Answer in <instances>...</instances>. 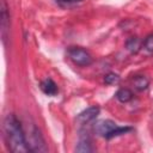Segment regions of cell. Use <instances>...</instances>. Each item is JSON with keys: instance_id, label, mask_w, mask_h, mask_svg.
I'll return each instance as SVG.
<instances>
[{"instance_id": "cell-11", "label": "cell", "mask_w": 153, "mask_h": 153, "mask_svg": "<svg viewBox=\"0 0 153 153\" xmlns=\"http://www.w3.org/2000/svg\"><path fill=\"white\" fill-rule=\"evenodd\" d=\"M104 81L108 85H115V84H117L120 81V76L117 74H115V73H109V74H106L104 76Z\"/></svg>"}, {"instance_id": "cell-13", "label": "cell", "mask_w": 153, "mask_h": 153, "mask_svg": "<svg viewBox=\"0 0 153 153\" xmlns=\"http://www.w3.org/2000/svg\"><path fill=\"white\" fill-rule=\"evenodd\" d=\"M59 4L61 5H69V4H73V2H76V1H80V0H56Z\"/></svg>"}, {"instance_id": "cell-4", "label": "cell", "mask_w": 153, "mask_h": 153, "mask_svg": "<svg viewBox=\"0 0 153 153\" xmlns=\"http://www.w3.org/2000/svg\"><path fill=\"white\" fill-rule=\"evenodd\" d=\"M26 142H27L29 149L32 152H45L47 151L44 140H43L39 130L35 126L29 131V139H26Z\"/></svg>"}, {"instance_id": "cell-7", "label": "cell", "mask_w": 153, "mask_h": 153, "mask_svg": "<svg viewBox=\"0 0 153 153\" xmlns=\"http://www.w3.org/2000/svg\"><path fill=\"white\" fill-rule=\"evenodd\" d=\"M75 151L76 152H82V153H87V152H92L93 151V147L91 146V141L87 136H81L80 140H79V143L78 146L75 147Z\"/></svg>"}, {"instance_id": "cell-3", "label": "cell", "mask_w": 153, "mask_h": 153, "mask_svg": "<svg viewBox=\"0 0 153 153\" xmlns=\"http://www.w3.org/2000/svg\"><path fill=\"white\" fill-rule=\"evenodd\" d=\"M68 56L69 59L76 65V66H88L92 63V57L88 54V51H86L85 49L80 48V47H72L68 50Z\"/></svg>"}, {"instance_id": "cell-1", "label": "cell", "mask_w": 153, "mask_h": 153, "mask_svg": "<svg viewBox=\"0 0 153 153\" xmlns=\"http://www.w3.org/2000/svg\"><path fill=\"white\" fill-rule=\"evenodd\" d=\"M4 135L8 148L14 153L29 152V146L26 142V136L19 120L13 115L8 114L4 121Z\"/></svg>"}, {"instance_id": "cell-12", "label": "cell", "mask_w": 153, "mask_h": 153, "mask_svg": "<svg viewBox=\"0 0 153 153\" xmlns=\"http://www.w3.org/2000/svg\"><path fill=\"white\" fill-rule=\"evenodd\" d=\"M143 45L148 51L153 53V33H151L146 37V39L143 41Z\"/></svg>"}, {"instance_id": "cell-6", "label": "cell", "mask_w": 153, "mask_h": 153, "mask_svg": "<svg viewBox=\"0 0 153 153\" xmlns=\"http://www.w3.org/2000/svg\"><path fill=\"white\" fill-rule=\"evenodd\" d=\"M39 87H41V90H42L45 94H48V96H55V94L57 93V86H56V84L54 82V80H51L50 78L44 79V80L41 82Z\"/></svg>"}, {"instance_id": "cell-9", "label": "cell", "mask_w": 153, "mask_h": 153, "mask_svg": "<svg viewBox=\"0 0 153 153\" xmlns=\"http://www.w3.org/2000/svg\"><path fill=\"white\" fill-rule=\"evenodd\" d=\"M116 98H117L120 102H122V103H127V102H129V100L133 98V93H131V91L128 90V88H121V90L117 91Z\"/></svg>"}, {"instance_id": "cell-8", "label": "cell", "mask_w": 153, "mask_h": 153, "mask_svg": "<svg viewBox=\"0 0 153 153\" xmlns=\"http://www.w3.org/2000/svg\"><path fill=\"white\" fill-rule=\"evenodd\" d=\"M126 45H127V49L130 53H137L139 49H140V47H141V41L137 37H130L127 41Z\"/></svg>"}, {"instance_id": "cell-10", "label": "cell", "mask_w": 153, "mask_h": 153, "mask_svg": "<svg viewBox=\"0 0 153 153\" xmlns=\"http://www.w3.org/2000/svg\"><path fill=\"white\" fill-rule=\"evenodd\" d=\"M133 84H134V86H135L136 90L142 91V90L147 88V86H148V80H147V78L143 76V75H137V76L134 78Z\"/></svg>"}, {"instance_id": "cell-2", "label": "cell", "mask_w": 153, "mask_h": 153, "mask_svg": "<svg viewBox=\"0 0 153 153\" xmlns=\"http://www.w3.org/2000/svg\"><path fill=\"white\" fill-rule=\"evenodd\" d=\"M130 130H131L130 127H118L111 120H102L96 122L94 124V131L105 139H112L115 136L123 135Z\"/></svg>"}, {"instance_id": "cell-5", "label": "cell", "mask_w": 153, "mask_h": 153, "mask_svg": "<svg viewBox=\"0 0 153 153\" xmlns=\"http://www.w3.org/2000/svg\"><path fill=\"white\" fill-rule=\"evenodd\" d=\"M98 114H99V108L98 106H91L76 116V123L79 126H85V124L92 122L98 116Z\"/></svg>"}]
</instances>
